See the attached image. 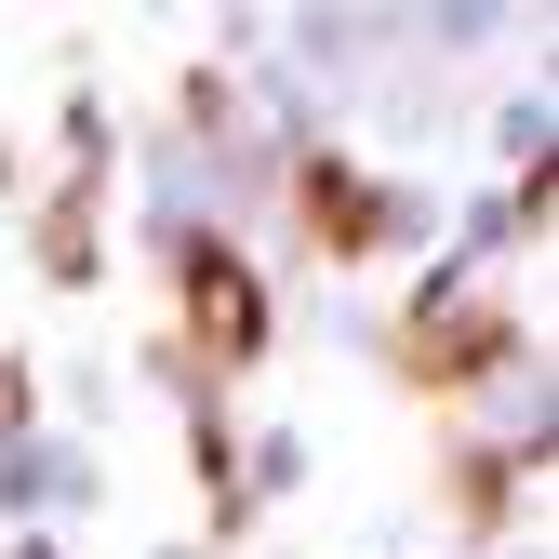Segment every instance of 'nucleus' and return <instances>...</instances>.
<instances>
[{
  "label": "nucleus",
  "mask_w": 559,
  "mask_h": 559,
  "mask_svg": "<svg viewBox=\"0 0 559 559\" xmlns=\"http://www.w3.org/2000/svg\"><path fill=\"white\" fill-rule=\"evenodd\" d=\"M507 346H520V320L493 294H440V307L400 320V373L413 386H479V373H507Z\"/></svg>",
  "instance_id": "f03ea898"
},
{
  "label": "nucleus",
  "mask_w": 559,
  "mask_h": 559,
  "mask_svg": "<svg viewBox=\"0 0 559 559\" xmlns=\"http://www.w3.org/2000/svg\"><path fill=\"white\" fill-rule=\"evenodd\" d=\"M174 307H187V346L214 373H240V360H266V280L240 266V240H214V227H187L174 240Z\"/></svg>",
  "instance_id": "f257e3e1"
},
{
  "label": "nucleus",
  "mask_w": 559,
  "mask_h": 559,
  "mask_svg": "<svg viewBox=\"0 0 559 559\" xmlns=\"http://www.w3.org/2000/svg\"><path fill=\"white\" fill-rule=\"evenodd\" d=\"M294 214L320 227V253H386L400 240V187H373L360 160L320 147V160H294Z\"/></svg>",
  "instance_id": "7ed1b4c3"
},
{
  "label": "nucleus",
  "mask_w": 559,
  "mask_h": 559,
  "mask_svg": "<svg viewBox=\"0 0 559 559\" xmlns=\"http://www.w3.org/2000/svg\"><path fill=\"white\" fill-rule=\"evenodd\" d=\"M0 413H14V400H0Z\"/></svg>",
  "instance_id": "20e7f679"
}]
</instances>
